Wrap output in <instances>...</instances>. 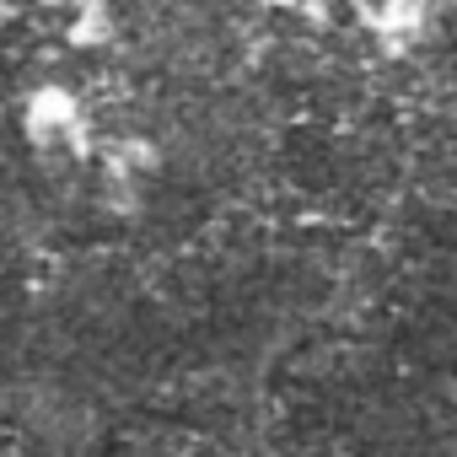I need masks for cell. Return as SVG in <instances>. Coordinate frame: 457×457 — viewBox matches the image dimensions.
Masks as SVG:
<instances>
[]
</instances>
